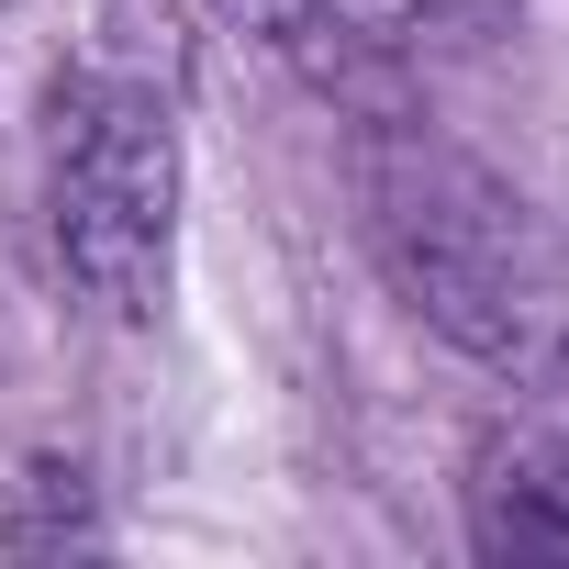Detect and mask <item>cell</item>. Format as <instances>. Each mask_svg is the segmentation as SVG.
<instances>
[{
  "label": "cell",
  "mask_w": 569,
  "mask_h": 569,
  "mask_svg": "<svg viewBox=\"0 0 569 569\" xmlns=\"http://www.w3.org/2000/svg\"><path fill=\"white\" fill-rule=\"evenodd\" d=\"M358 201H369V246L391 268V291L447 347H469L480 369H513V380L569 358V257L502 168H480L436 123L380 112L358 134Z\"/></svg>",
  "instance_id": "cell-1"
},
{
  "label": "cell",
  "mask_w": 569,
  "mask_h": 569,
  "mask_svg": "<svg viewBox=\"0 0 569 569\" xmlns=\"http://www.w3.org/2000/svg\"><path fill=\"white\" fill-rule=\"evenodd\" d=\"M46 246L79 279V302H101L112 325H146L168 302V257H179V112H168V90H146L123 68L57 79Z\"/></svg>",
  "instance_id": "cell-2"
},
{
  "label": "cell",
  "mask_w": 569,
  "mask_h": 569,
  "mask_svg": "<svg viewBox=\"0 0 569 569\" xmlns=\"http://www.w3.org/2000/svg\"><path fill=\"white\" fill-rule=\"evenodd\" d=\"M369 34L402 46V57H469V46H502L525 0H358Z\"/></svg>",
  "instance_id": "cell-3"
},
{
  "label": "cell",
  "mask_w": 569,
  "mask_h": 569,
  "mask_svg": "<svg viewBox=\"0 0 569 569\" xmlns=\"http://www.w3.org/2000/svg\"><path fill=\"white\" fill-rule=\"evenodd\" d=\"M212 12H223L246 46L291 57V68H336V57H347V34H336V0H212Z\"/></svg>",
  "instance_id": "cell-4"
}]
</instances>
